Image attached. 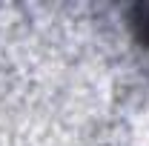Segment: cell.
I'll return each mask as SVG.
<instances>
[{
	"label": "cell",
	"instance_id": "1",
	"mask_svg": "<svg viewBox=\"0 0 149 146\" xmlns=\"http://www.w3.org/2000/svg\"><path fill=\"white\" fill-rule=\"evenodd\" d=\"M143 20H146V23H143V37L149 40V9H143Z\"/></svg>",
	"mask_w": 149,
	"mask_h": 146
}]
</instances>
